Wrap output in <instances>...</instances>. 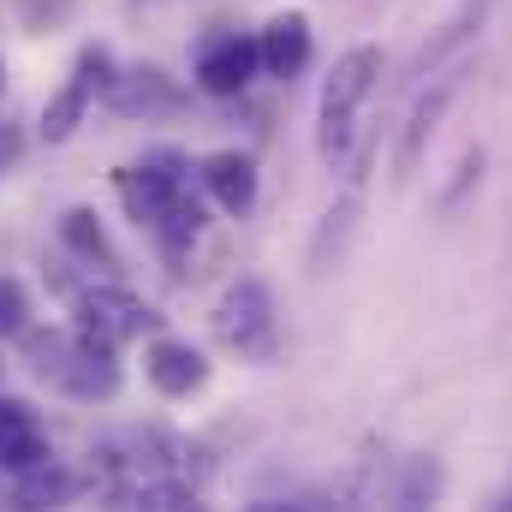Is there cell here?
<instances>
[{
  "mask_svg": "<svg viewBox=\"0 0 512 512\" xmlns=\"http://www.w3.org/2000/svg\"><path fill=\"white\" fill-rule=\"evenodd\" d=\"M24 358L48 387L72 393V399H114L120 393V364L114 346H96L78 328H48V334H24Z\"/></svg>",
  "mask_w": 512,
  "mask_h": 512,
  "instance_id": "1",
  "label": "cell"
},
{
  "mask_svg": "<svg viewBox=\"0 0 512 512\" xmlns=\"http://www.w3.org/2000/svg\"><path fill=\"white\" fill-rule=\"evenodd\" d=\"M382 78V48H346L322 84V108H316V149L322 161H340L352 149V131H358V108L364 96L376 90Z\"/></svg>",
  "mask_w": 512,
  "mask_h": 512,
  "instance_id": "2",
  "label": "cell"
},
{
  "mask_svg": "<svg viewBox=\"0 0 512 512\" xmlns=\"http://www.w3.org/2000/svg\"><path fill=\"white\" fill-rule=\"evenodd\" d=\"M185 173H191V161H185L179 149H149L137 167H120V173H114V191H120V203H126L131 221L155 233V221L191 191Z\"/></svg>",
  "mask_w": 512,
  "mask_h": 512,
  "instance_id": "3",
  "label": "cell"
},
{
  "mask_svg": "<svg viewBox=\"0 0 512 512\" xmlns=\"http://www.w3.org/2000/svg\"><path fill=\"white\" fill-rule=\"evenodd\" d=\"M72 316H78V334H90L96 346H126V340H143L161 316L137 298V292H126V286H84L78 298H72Z\"/></svg>",
  "mask_w": 512,
  "mask_h": 512,
  "instance_id": "4",
  "label": "cell"
},
{
  "mask_svg": "<svg viewBox=\"0 0 512 512\" xmlns=\"http://www.w3.org/2000/svg\"><path fill=\"white\" fill-rule=\"evenodd\" d=\"M108 72H114L108 48H84V54H78V72H72V78L48 96V108H42V137H48V143H66L72 131L84 126L96 90H108Z\"/></svg>",
  "mask_w": 512,
  "mask_h": 512,
  "instance_id": "5",
  "label": "cell"
},
{
  "mask_svg": "<svg viewBox=\"0 0 512 512\" xmlns=\"http://www.w3.org/2000/svg\"><path fill=\"white\" fill-rule=\"evenodd\" d=\"M268 328H274V298L262 280H233L215 304V334L233 352H268Z\"/></svg>",
  "mask_w": 512,
  "mask_h": 512,
  "instance_id": "6",
  "label": "cell"
},
{
  "mask_svg": "<svg viewBox=\"0 0 512 512\" xmlns=\"http://www.w3.org/2000/svg\"><path fill=\"white\" fill-rule=\"evenodd\" d=\"M256 72H262L256 36L227 30V36H209V42L197 48V84H203L209 96H239V90H251Z\"/></svg>",
  "mask_w": 512,
  "mask_h": 512,
  "instance_id": "7",
  "label": "cell"
},
{
  "mask_svg": "<svg viewBox=\"0 0 512 512\" xmlns=\"http://www.w3.org/2000/svg\"><path fill=\"white\" fill-rule=\"evenodd\" d=\"M143 376H149L155 393H167V399H191L197 387L209 382V358L191 340H155L149 358H143Z\"/></svg>",
  "mask_w": 512,
  "mask_h": 512,
  "instance_id": "8",
  "label": "cell"
},
{
  "mask_svg": "<svg viewBox=\"0 0 512 512\" xmlns=\"http://www.w3.org/2000/svg\"><path fill=\"white\" fill-rule=\"evenodd\" d=\"M102 96H108V108L120 120H149V114H173L179 108V84L167 72H155V66H137L126 78H108Z\"/></svg>",
  "mask_w": 512,
  "mask_h": 512,
  "instance_id": "9",
  "label": "cell"
},
{
  "mask_svg": "<svg viewBox=\"0 0 512 512\" xmlns=\"http://www.w3.org/2000/svg\"><path fill=\"white\" fill-rule=\"evenodd\" d=\"M256 54H262V72L292 84L304 66H310V18L304 12H280L268 18V30L256 36Z\"/></svg>",
  "mask_w": 512,
  "mask_h": 512,
  "instance_id": "10",
  "label": "cell"
},
{
  "mask_svg": "<svg viewBox=\"0 0 512 512\" xmlns=\"http://www.w3.org/2000/svg\"><path fill=\"white\" fill-rule=\"evenodd\" d=\"M453 96H459V72L441 78L429 96H417V108L405 120V137H399V155H393V179H411L417 173V161H423V149H429V137H435V126H441V114H447Z\"/></svg>",
  "mask_w": 512,
  "mask_h": 512,
  "instance_id": "11",
  "label": "cell"
},
{
  "mask_svg": "<svg viewBox=\"0 0 512 512\" xmlns=\"http://www.w3.org/2000/svg\"><path fill=\"white\" fill-rule=\"evenodd\" d=\"M48 459V435L36 423V411L24 399H0V471H30Z\"/></svg>",
  "mask_w": 512,
  "mask_h": 512,
  "instance_id": "12",
  "label": "cell"
},
{
  "mask_svg": "<svg viewBox=\"0 0 512 512\" xmlns=\"http://www.w3.org/2000/svg\"><path fill=\"white\" fill-rule=\"evenodd\" d=\"M203 185H209V197L227 209V215H251L256 203V161L245 149H215L209 161H203Z\"/></svg>",
  "mask_w": 512,
  "mask_h": 512,
  "instance_id": "13",
  "label": "cell"
},
{
  "mask_svg": "<svg viewBox=\"0 0 512 512\" xmlns=\"http://www.w3.org/2000/svg\"><path fill=\"white\" fill-rule=\"evenodd\" d=\"M60 239H66L72 256H84V262H96V268H120V251L108 245L96 209H66V215H60Z\"/></svg>",
  "mask_w": 512,
  "mask_h": 512,
  "instance_id": "14",
  "label": "cell"
},
{
  "mask_svg": "<svg viewBox=\"0 0 512 512\" xmlns=\"http://www.w3.org/2000/svg\"><path fill=\"white\" fill-rule=\"evenodd\" d=\"M114 507H197V489L179 477H137L114 489Z\"/></svg>",
  "mask_w": 512,
  "mask_h": 512,
  "instance_id": "15",
  "label": "cell"
},
{
  "mask_svg": "<svg viewBox=\"0 0 512 512\" xmlns=\"http://www.w3.org/2000/svg\"><path fill=\"white\" fill-rule=\"evenodd\" d=\"M78 495V477H66V471H54V459H42V465H30V471H18V501H30V507H54V501H72Z\"/></svg>",
  "mask_w": 512,
  "mask_h": 512,
  "instance_id": "16",
  "label": "cell"
},
{
  "mask_svg": "<svg viewBox=\"0 0 512 512\" xmlns=\"http://www.w3.org/2000/svg\"><path fill=\"white\" fill-rule=\"evenodd\" d=\"M477 24H483V0H471V6H465V12H459L453 24H447V36H441V42H429V48L417 54V78H429V72H435V66L447 60V48H459V42H465V36L477 30Z\"/></svg>",
  "mask_w": 512,
  "mask_h": 512,
  "instance_id": "17",
  "label": "cell"
},
{
  "mask_svg": "<svg viewBox=\"0 0 512 512\" xmlns=\"http://www.w3.org/2000/svg\"><path fill=\"white\" fill-rule=\"evenodd\" d=\"M352 221H358V197H346V203H334V209L322 215V233H316V245H310V268H316V274H322L328 245H340V239L352 233Z\"/></svg>",
  "mask_w": 512,
  "mask_h": 512,
  "instance_id": "18",
  "label": "cell"
},
{
  "mask_svg": "<svg viewBox=\"0 0 512 512\" xmlns=\"http://www.w3.org/2000/svg\"><path fill=\"white\" fill-rule=\"evenodd\" d=\"M24 316H30L24 286L18 280H0V340H18L24 334Z\"/></svg>",
  "mask_w": 512,
  "mask_h": 512,
  "instance_id": "19",
  "label": "cell"
},
{
  "mask_svg": "<svg viewBox=\"0 0 512 512\" xmlns=\"http://www.w3.org/2000/svg\"><path fill=\"white\" fill-rule=\"evenodd\" d=\"M12 155H18V137H0V167H6Z\"/></svg>",
  "mask_w": 512,
  "mask_h": 512,
  "instance_id": "20",
  "label": "cell"
},
{
  "mask_svg": "<svg viewBox=\"0 0 512 512\" xmlns=\"http://www.w3.org/2000/svg\"><path fill=\"white\" fill-rule=\"evenodd\" d=\"M0 90H6V60H0Z\"/></svg>",
  "mask_w": 512,
  "mask_h": 512,
  "instance_id": "21",
  "label": "cell"
}]
</instances>
